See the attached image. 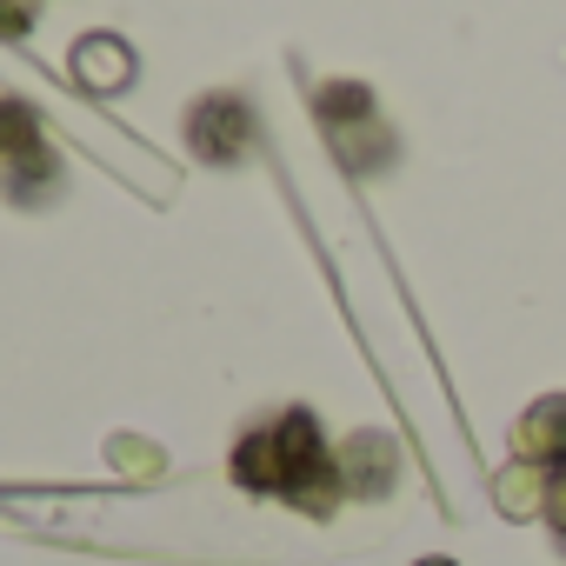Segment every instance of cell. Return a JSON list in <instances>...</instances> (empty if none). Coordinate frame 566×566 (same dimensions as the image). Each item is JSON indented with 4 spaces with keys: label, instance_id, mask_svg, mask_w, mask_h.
<instances>
[{
    "label": "cell",
    "instance_id": "6da1fadb",
    "mask_svg": "<svg viewBox=\"0 0 566 566\" xmlns=\"http://www.w3.org/2000/svg\"><path fill=\"white\" fill-rule=\"evenodd\" d=\"M233 480L253 486V493H287L307 513H327L340 500V473H334L327 440H321V427H314L307 407H294V413H280L273 427L247 433L233 447Z\"/></svg>",
    "mask_w": 566,
    "mask_h": 566
},
{
    "label": "cell",
    "instance_id": "7a4b0ae2",
    "mask_svg": "<svg viewBox=\"0 0 566 566\" xmlns=\"http://www.w3.org/2000/svg\"><path fill=\"white\" fill-rule=\"evenodd\" d=\"M187 140H193V154H200V160H213V167L240 160V147L253 140V114H247V101H233V94L200 101V107H193V120H187Z\"/></svg>",
    "mask_w": 566,
    "mask_h": 566
},
{
    "label": "cell",
    "instance_id": "3957f363",
    "mask_svg": "<svg viewBox=\"0 0 566 566\" xmlns=\"http://www.w3.org/2000/svg\"><path fill=\"white\" fill-rule=\"evenodd\" d=\"M67 74H74L81 94H120L140 74V61H134V48L120 34H81L74 54H67Z\"/></svg>",
    "mask_w": 566,
    "mask_h": 566
},
{
    "label": "cell",
    "instance_id": "277c9868",
    "mask_svg": "<svg viewBox=\"0 0 566 566\" xmlns=\"http://www.w3.org/2000/svg\"><path fill=\"white\" fill-rule=\"evenodd\" d=\"M513 453H520L526 467H546V473L566 467V394H546V400H533V407L520 413Z\"/></svg>",
    "mask_w": 566,
    "mask_h": 566
},
{
    "label": "cell",
    "instance_id": "5b68a950",
    "mask_svg": "<svg viewBox=\"0 0 566 566\" xmlns=\"http://www.w3.org/2000/svg\"><path fill=\"white\" fill-rule=\"evenodd\" d=\"M0 160H8V167H34V174H54V147L41 140V120L21 101H0Z\"/></svg>",
    "mask_w": 566,
    "mask_h": 566
},
{
    "label": "cell",
    "instance_id": "8992f818",
    "mask_svg": "<svg viewBox=\"0 0 566 566\" xmlns=\"http://www.w3.org/2000/svg\"><path fill=\"white\" fill-rule=\"evenodd\" d=\"M546 467H526V460H513L506 473H500V486H493V500L513 513V520H533V513H546Z\"/></svg>",
    "mask_w": 566,
    "mask_h": 566
},
{
    "label": "cell",
    "instance_id": "52a82bcc",
    "mask_svg": "<svg viewBox=\"0 0 566 566\" xmlns=\"http://www.w3.org/2000/svg\"><path fill=\"white\" fill-rule=\"evenodd\" d=\"M367 107H374L367 87H347V81L321 87V114H327V120H340V114H347V120H367Z\"/></svg>",
    "mask_w": 566,
    "mask_h": 566
},
{
    "label": "cell",
    "instance_id": "ba28073f",
    "mask_svg": "<svg viewBox=\"0 0 566 566\" xmlns=\"http://www.w3.org/2000/svg\"><path fill=\"white\" fill-rule=\"evenodd\" d=\"M34 34V0H0V41Z\"/></svg>",
    "mask_w": 566,
    "mask_h": 566
},
{
    "label": "cell",
    "instance_id": "9c48e42d",
    "mask_svg": "<svg viewBox=\"0 0 566 566\" xmlns=\"http://www.w3.org/2000/svg\"><path fill=\"white\" fill-rule=\"evenodd\" d=\"M546 520H553V533H566V467L546 480Z\"/></svg>",
    "mask_w": 566,
    "mask_h": 566
},
{
    "label": "cell",
    "instance_id": "30bf717a",
    "mask_svg": "<svg viewBox=\"0 0 566 566\" xmlns=\"http://www.w3.org/2000/svg\"><path fill=\"white\" fill-rule=\"evenodd\" d=\"M420 566H453V559H420Z\"/></svg>",
    "mask_w": 566,
    "mask_h": 566
}]
</instances>
